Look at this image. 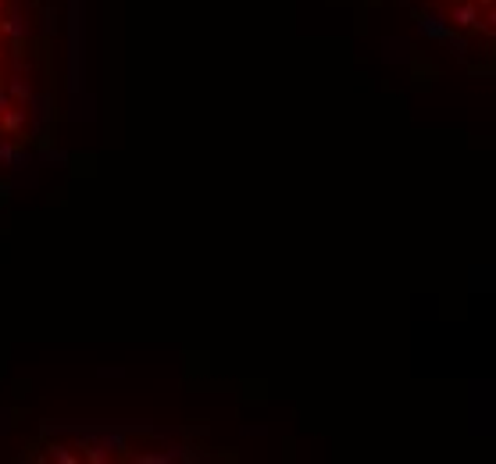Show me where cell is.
<instances>
[{"mask_svg": "<svg viewBox=\"0 0 496 464\" xmlns=\"http://www.w3.org/2000/svg\"><path fill=\"white\" fill-rule=\"evenodd\" d=\"M57 108L54 0H0V175L47 154Z\"/></svg>", "mask_w": 496, "mask_h": 464, "instance_id": "cell-1", "label": "cell"}, {"mask_svg": "<svg viewBox=\"0 0 496 464\" xmlns=\"http://www.w3.org/2000/svg\"><path fill=\"white\" fill-rule=\"evenodd\" d=\"M415 18L453 50H489L493 0H407Z\"/></svg>", "mask_w": 496, "mask_h": 464, "instance_id": "cell-2", "label": "cell"}]
</instances>
